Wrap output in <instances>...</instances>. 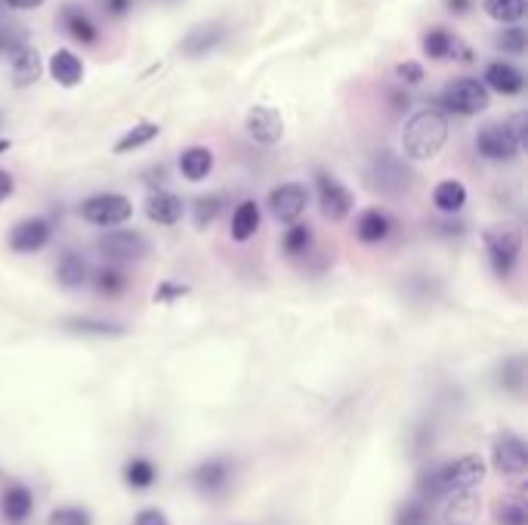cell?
I'll list each match as a JSON object with an SVG mask.
<instances>
[{
	"label": "cell",
	"mask_w": 528,
	"mask_h": 525,
	"mask_svg": "<svg viewBox=\"0 0 528 525\" xmlns=\"http://www.w3.org/2000/svg\"><path fill=\"white\" fill-rule=\"evenodd\" d=\"M485 479V461L479 454H464L451 464H442L436 470H427L417 479V501L430 504L439 498H454V495H470Z\"/></svg>",
	"instance_id": "obj_1"
},
{
	"label": "cell",
	"mask_w": 528,
	"mask_h": 525,
	"mask_svg": "<svg viewBox=\"0 0 528 525\" xmlns=\"http://www.w3.org/2000/svg\"><path fill=\"white\" fill-rule=\"evenodd\" d=\"M448 143V118L436 109L414 112L402 127V152L408 161H430Z\"/></svg>",
	"instance_id": "obj_2"
},
{
	"label": "cell",
	"mask_w": 528,
	"mask_h": 525,
	"mask_svg": "<svg viewBox=\"0 0 528 525\" xmlns=\"http://www.w3.org/2000/svg\"><path fill=\"white\" fill-rule=\"evenodd\" d=\"M482 241H485V254H488V263L495 269V275L510 278L522 254V232L516 226H491L482 235Z\"/></svg>",
	"instance_id": "obj_3"
},
{
	"label": "cell",
	"mask_w": 528,
	"mask_h": 525,
	"mask_svg": "<svg viewBox=\"0 0 528 525\" xmlns=\"http://www.w3.org/2000/svg\"><path fill=\"white\" fill-rule=\"evenodd\" d=\"M488 90L479 78H454L442 87V109L448 115H461V118H470V115H479L488 109Z\"/></svg>",
	"instance_id": "obj_4"
},
{
	"label": "cell",
	"mask_w": 528,
	"mask_h": 525,
	"mask_svg": "<svg viewBox=\"0 0 528 525\" xmlns=\"http://www.w3.org/2000/svg\"><path fill=\"white\" fill-rule=\"evenodd\" d=\"M149 251H152L149 238L133 229H109L99 238V254L109 263H136L149 257Z\"/></svg>",
	"instance_id": "obj_5"
},
{
	"label": "cell",
	"mask_w": 528,
	"mask_h": 525,
	"mask_svg": "<svg viewBox=\"0 0 528 525\" xmlns=\"http://www.w3.org/2000/svg\"><path fill=\"white\" fill-rule=\"evenodd\" d=\"M81 217L93 226L112 229V226H121L133 217V201L118 192H102V195H93L81 204Z\"/></svg>",
	"instance_id": "obj_6"
},
{
	"label": "cell",
	"mask_w": 528,
	"mask_h": 525,
	"mask_svg": "<svg viewBox=\"0 0 528 525\" xmlns=\"http://www.w3.org/2000/svg\"><path fill=\"white\" fill-rule=\"evenodd\" d=\"M315 189H319V207H322L325 220L340 223V220H346L352 214V204H356V198H352V192L337 177L319 170V173H315Z\"/></svg>",
	"instance_id": "obj_7"
},
{
	"label": "cell",
	"mask_w": 528,
	"mask_h": 525,
	"mask_svg": "<svg viewBox=\"0 0 528 525\" xmlns=\"http://www.w3.org/2000/svg\"><path fill=\"white\" fill-rule=\"evenodd\" d=\"M269 204V214L278 220V223H285V226H294L300 223L303 217V210L309 204V189L303 183H281L269 192L266 198Z\"/></svg>",
	"instance_id": "obj_8"
},
{
	"label": "cell",
	"mask_w": 528,
	"mask_h": 525,
	"mask_svg": "<svg viewBox=\"0 0 528 525\" xmlns=\"http://www.w3.org/2000/svg\"><path fill=\"white\" fill-rule=\"evenodd\" d=\"M491 467H495L501 476L516 479L528 470V448L519 436L504 433L495 439V448H491Z\"/></svg>",
	"instance_id": "obj_9"
},
{
	"label": "cell",
	"mask_w": 528,
	"mask_h": 525,
	"mask_svg": "<svg viewBox=\"0 0 528 525\" xmlns=\"http://www.w3.org/2000/svg\"><path fill=\"white\" fill-rule=\"evenodd\" d=\"M244 130H248L251 143L257 146H275L281 136H285V121H281L278 109H272V105H254V109L248 112V118H244Z\"/></svg>",
	"instance_id": "obj_10"
},
{
	"label": "cell",
	"mask_w": 528,
	"mask_h": 525,
	"mask_svg": "<svg viewBox=\"0 0 528 525\" xmlns=\"http://www.w3.org/2000/svg\"><path fill=\"white\" fill-rule=\"evenodd\" d=\"M192 488L198 495H204V498H217V495H223L226 488H229V482H232V464L226 461V458H207V461H201L195 470H192Z\"/></svg>",
	"instance_id": "obj_11"
},
{
	"label": "cell",
	"mask_w": 528,
	"mask_h": 525,
	"mask_svg": "<svg viewBox=\"0 0 528 525\" xmlns=\"http://www.w3.org/2000/svg\"><path fill=\"white\" fill-rule=\"evenodd\" d=\"M371 183L386 195H402L411 183V173L402 164V158H396L390 152H380L371 164Z\"/></svg>",
	"instance_id": "obj_12"
},
{
	"label": "cell",
	"mask_w": 528,
	"mask_h": 525,
	"mask_svg": "<svg viewBox=\"0 0 528 525\" xmlns=\"http://www.w3.org/2000/svg\"><path fill=\"white\" fill-rule=\"evenodd\" d=\"M476 152L488 161H513L519 155V143L507 124H488L476 133Z\"/></svg>",
	"instance_id": "obj_13"
},
{
	"label": "cell",
	"mask_w": 528,
	"mask_h": 525,
	"mask_svg": "<svg viewBox=\"0 0 528 525\" xmlns=\"http://www.w3.org/2000/svg\"><path fill=\"white\" fill-rule=\"evenodd\" d=\"M50 235H53V229H50L47 220L31 217V220H22V223L13 226V232H10V248H13L16 254H38V251H44L47 244H50Z\"/></svg>",
	"instance_id": "obj_14"
},
{
	"label": "cell",
	"mask_w": 528,
	"mask_h": 525,
	"mask_svg": "<svg viewBox=\"0 0 528 525\" xmlns=\"http://www.w3.org/2000/svg\"><path fill=\"white\" fill-rule=\"evenodd\" d=\"M41 72H44L41 53L34 50L31 44H25L22 50H16V53L10 56V78H13V87L25 90V87H31V84H38Z\"/></svg>",
	"instance_id": "obj_15"
},
{
	"label": "cell",
	"mask_w": 528,
	"mask_h": 525,
	"mask_svg": "<svg viewBox=\"0 0 528 525\" xmlns=\"http://www.w3.org/2000/svg\"><path fill=\"white\" fill-rule=\"evenodd\" d=\"M485 90H495L501 96H519L522 87H525V78L516 65L510 62H488L485 68Z\"/></svg>",
	"instance_id": "obj_16"
},
{
	"label": "cell",
	"mask_w": 528,
	"mask_h": 525,
	"mask_svg": "<svg viewBox=\"0 0 528 525\" xmlns=\"http://www.w3.org/2000/svg\"><path fill=\"white\" fill-rule=\"evenodd\" d=\"M220 41H226V25L223 22H204V25H198L186 34L180 50L195 59V56H204L214 47H220Z\"/></svg>",
	"instance_id": "obj_17"
},
{
	"label": "cell",
	"mask_w": 528,
	"mask_h": 525,
	"mask_svg": "<svg viewBox=\"0 0 528 525\" xmlns=\"http://www.w3.org/2000/svg\"><path fill=\"white\" fill-rule=\"evenodd\" d=\"M146 217L158 226H176L183 220V198L164 189L152 192L146 198Z\"/></svg>",
	"instance_id": "obj_18"
},
{
	"label": "cell",
	"mask_w": 528,
	"mask_h": 525,
	"mask_svg": "<svg viewBox=\"0 0 528 525\" xmlns=\"http://www.w3.org/2000/svg\"><path fill=\"white\" fill-rule=\"evenodd\" d=\"M393 229H396V220L380 207H368L356 223V235L362 244H383L393 235Z\"/></svg>",
	"instance_id": "obj_19"
},
{
	"label": "cell",
	"mask_w": 528,
	"mask_h": 525,
	"mask_svg": "<svg viewBox=\"0 0 528 525\" xmlns=\"http://www.w3.org/2000/svg\"><path fill=\"white\" fill-rule=\"evenodd\" d=\"M34 510V495L31 488L22 485V482H13L4 488V498H0V513H4V519L10 525H22Z\"/></svg>",
	"instance_id": "obj_20"
},
{
	"label": "cell",
	"mask_w": 528,
	"mask_h": 525,
	"mask_svg": "<svg viewBox=\"0 0 528 525\" xmlns=\"http://www.w3.org/2000/svg\"><path fill=\"white\" fill-rule=\"evenodd\" d=\"M59 22H62V28H65L68 34H72V41H78V44H84V47H93V44L99 41L96 25L90 22V16H87L84 7H78V4L62 7Z\"/></svg>",
	"instance_id": "obj_21"
},
{
	"label": "cell",
	"mask_w": 528,
	"mask_h": 525,
	"mask_svg": "<svg viewBox=\"0 0 528 525\" xmlns=\"http://www.w3.org/2000/svg\"><path fill=\"white\" fill-rule=\"evenodd\" d=\"M50 78L59 87H78L84 81V62L72 50H56L50 56Z\"/></svg>",
	"instance_id": "obj_22"
},
{
	"label": "cell",
	"mask_w": 528,
	"mask_h": 525,
	"mask_svg": "<svg viewBox=\"0 0 528 525\" xmlns=\"http://www.w3.org/2000/svg\"><path fill=\"white\" fill-rule=\"evenodd\" d=\"M56 282L68 291H75V288H84L90 282V266L81 254L75 251H68L59 263H56Z\"/></svg>",
	"instance_id": "obj_23"
},
{
	"label": "cell",
	"mask_w": 528,
	"mask_h": 525,
	"mask_svg": "<svg viewBox=\"0 0 528 525\" xmlns=\"http://www.w3.org/2000/svg\"><path fill=\"white\" fill-rule=\"evenodd\" d=\"M424 53L430 59H451V56H461V59H470L467 50H461V41L454 38L451 31L445 28H430L424 34Z\"/></svg>",
	"instance_id": "obj_24"
},
{
	"label": "cell",
	"mask_w": 528,
	"mask_h": 525,
	"mask_svg": "<svg viewBox=\"0 0 528 525\" xmlns=\"http://www.w3.org/2000/svg\"><path fill=\"white\" fill-rule=\"evenodd\" d=\"M210 170H214V152L204 149V146H192L180 155V173L192 183H201L210 177Z\"/></svg>",
	"instance_id": "obj_25"
},
{
	"label": "cell",
	"mask_w": 528,
	"mask_h": 525,
	"mask_svg": "<svg viewBox=\"0 0 528 525\" xmlns=\"http://www.w3.org/2000/svg\"><path fill=\"white\" fill-rule=\"evenodd\" d=\"M257 229H260V207H257V201H241L235 207L232 226H229L232 238L235 241H248V238L257 235Z\"/></svg>",
	"instance_id": "obj_26"
},
{
	"label": "cell",
	"mask_w": 528,
	"mask_h": 525,
	"mask_svg": "<svg viewBox=\"0 0 528 525\" xmlns=\"http://www.w3.org/2000/svg\"><path fill=\"white\" fill-rule=\"evenodd\" d=\"M433 204H436V210H442V214H457V210H464V204H467V186L457 180H442L433 189Z\"/></svg>",
	"instance_id": "obj_27"
},
{
	"label": "cell",
	"mask_w": 528,
	"mask_h": 525,
	"mask_svg": "<svg viewBox=\"0 0 528 525\" xmlns=\"http://www.w3.org/2000/svg\"><path fill=\"white\" fill-rule=\"evenodd\" d=\"M62 328L72 334H81V337H124L127 334L124 325L105 322V319H65Z\"/></svg>",
	"instance_id": "obj_28"
},
{
	"label": "cell",
	"mask_w": 528,
	"mask_h": 525,
	"mask_svg": "<svg viewBox=\"0 0 528 525\" xmlns=\"http://www.w3.org/2000/svg\"><path fill=\"white\" fill-rule=\"evenodd\" d=\"M124 482L136 488V492H143V488H152L158 482V467L149 458H143V454H136V458L124 464Z\"/></svg>",
	"instance_id": "obj_29"
},
{
	"label": "cell",
	"mask_w": 528,
	"mask_h": 525,
	"mask_svg": "<svg viewBox=\"0 0 528 525\" xmlns=\"http://www.w3.org/2000/svg\"><path fill=\"white\" fill-rule=\"evenodd\" d=\"M158 133H161L158 124H152V121H139L136 127H130V130L118 139V143H115V155H127V152H133V149L149 146Z\"/></svg>",
	"instance_id": "obj_30"
},
{
	"label": "cell",
	"mask_w": 528,
	"mask_h": 525,
	"mask_svg": "<svg viewBox=\"0 0 528 525\" xmlns=\"http://www.w3.org/2000/svg\"><path fill=\"white\" fill-rule=\"evenodd\" d=\"M93 288H96V294H102V297H118V294H124V288H127V275L118 269V266H102V269H96L93 275Z\"/></svg>",
	"instance_id": "obj_31"
},
{
	"label": "cell",
	"mask_w": 528,
	"mask_h": 525,
	"mask_svg": "<svg viewBox=\"0 0 528 525\" xmlns=\"http://www.w3.org/2000/svg\"><path fill=\"white\" fill-rule=\"evenodd\" d=\"M482 10L504 25H516L525 16V0H482Z\"/></svg>",
	"instance_id": "obj_32"
},
{
	"label": "cell",
	"mask_w": 528,
	"mask_h": 525,
	"mask_svg": "<svg viewBox=\"0 0 528 525\" xmlns=\"http://www.w3.org/2000/svg\"><path fill=\"white\" fill-rule=\"evenodd\" d=\"M220 214H223V198L220 195H198L195 204H192V220H195L198 229L214 226Z\"/></svg>",
	"instance_id": "obj_33"
},
{
	"label": "cell",
	"mask_w": 528,
	"mask_h": 525,
	"mask_svg": "<svg viewBox=\"0 0 528 525\" xmlns=\"http://www.w3.org/2000/svg\"><path fill=\"white\" fill-rule=\"evenodd\" d=\"M281 248H285L288 257H303V254H309V248H312V229H309L306 223L288 226L285 238H281Z\"/></svg>",
	"instance_id": "obj_34"
},
{
	"label": "cell",
	"mask_w": 528,
	"mask_h": 525,
	"mask_svg": "<svg viewBox=\"0 0 528 525\" xmlns=\"http://www.w3.org/2000/svg\"><path fill=\"white\" fill-rule=\"evenodd\" d=\"M522 383H525V359L513 356L501 365V387L513 396H522Z\"/></svg>",
	"instance_id": "obj_35"
},
{
	"label": "cell",
	"mask_w": 528,
	"mask_h": 525,
	"mask_svg": "<svg viewBox=\"0 0 528 525\" xmlns=\"http://www.w3.org/2000/svg\"><path fill=\"white\" fill-rule=\"evenodd\" d=\"M451 504H448V522H454V525H467V522H473V516H476V498H473V492L470 495H454V498H448Z\"/></svg>",
	"instance_id": "obj_36"
},
{
	"label": "cell",
	"mask_w": 528,
	"mask_h": 525,
	"mask_svg": "<svg viewBox=\"0 0 528 525\" xmlns=\"http://www.w3.org/2000/svg\"><path fill=\"white\" fill-rule=\"evenodd\" d=\"M47 525H93V516L78 504H68V507H56L47 516Z\"/></svg>",
	"instance_id": "obj_37"
},
{
	"label": "cell",
	"mask_w": 528,
	"mask_h": 525,
	"mask_svg": "<svg viewBox=\"0 0 528 525\" xmlns=\"http://www.w3.org/2000/svg\"><path fill=\"white\" fill-rule=\"evenodd\" d=\"M396 525H430V510L427 504H420L417 498L405 501L396 513Z\"/></svg>",
	"instance_id": "obj_38"
},
{
	"label": "cell",
	"mask_w": 528,
	"mask_h": 525,
	"mask_svg": "<svg viewBox=\"0 0 528 525\" xmlns=\"http://www.w3.org/2000/svg\"><path fill=\"white\" fill-rule=\"evenodd\" d=\"M498 525H528V510L519 498H510L498 507Z\"/></svg>",
	"instance_id": "obj_39"
},
{
	"label": "cell",
	"mask_w": 528,
	"mask_h": 525,
	"mask_svg": "<svg viewBox=\"0 0 528 525\" xmlns=\"http://www.w3.org/2000/svg\"><path fill=\"white\" fill-rule=\"evenodd\" d=\"M525 41H528V34H525L519 25L504 28V31L498 34V47L507 50V53H525Z\"/></svg>",
	"instance_id": "obj_40"
},
{
	"label": "cell",
	"mask_w": 528,
	"mask_h": 525,
	"mask_svg": "<svg viewBox=\"0 0 528 525\" xmlns=\"http://www.w3.org/2000/svg\"><path fill=\"white\" fill-rule=\"evenodd\" d=\"M25 44H28V38H25L22 28H4V31H0V53H10L13 56Z\"/></svg>",
	"instance_id": "obj_41"
},
{
	"label": "cell",
	"mask_w": 528,
	"mask_h": 525,
	"mask_svg": "<svg viewBox=\"0 0 528 525\" xmlns=\"http://www.w3.org/2000/svg\"><path fill=\"white\" fill-rule=\"evenodd\" d=\"M189 294L186 285H173V282H161L155 288V303H173V300H183Z\"/></svg>",
	"instance_id": "obj_42"
},
{
	"label": "cell",
	"mask_w": 528,
	"mask_h": 525,
	"mask_svg": "<svg viewBox=\"0 0 528 525\" xmlns=\"http://www.w3.org/2000/svg\"><path fill=\"white\" fill-rule=\"evenodd\" d=\"M396 75H399V81H405V84H420V81H424V65L414 62V59L399 62Z\"/></svg>",
	"instance_id": "obj_43"
},
{
	"label": "cell",
	"mask_w": 528,
	"mask_h": 525,
	"mask_svg": "<svg viewBox=\"0 0 528 525\" xmlns=\"http://www.w3.org/2000/svg\"><path fill=\"white\" fill-rule=\"evenodd\" d=\"M525 124H528V115H525V112H516V115L507 121V130L513 133V139L519 143V149L528 143V127H525Z\"/></svg>",
	"instance_id": "obj_44"
},
{
	"label": "cell",
	"mask_w": 528,
	"mask_h": 525,
	"mask_svg": "<svg viewBox=\"0 0 528 525\" xmlns=\"http://www.w3.org/2000/svg\"><path fill=\"white\" fill-rule=\"evenodd\" d=\"M102 10L109 19H124L133 10V0H102Z\"/></svg>",
	"instance_id": "obj_45"
},
{
	"label": "cell",
	"mask_w": 528,
	"mask_h": 525,
	"mask_svg": "<svg viewBox=\"0 0 528 525\" xmlns=\"http://www.w3.org/2000/svg\"><path fill=\"white\" fill-rule=\"evenodd\" d=\"M133 525H170V522H167V516H164L161 510L146 507V510H139V513L133 516Z\"/></svg>",
	"instance_id": "obj_46"
},
{
	"label": "cell",
	"mask_w": 528,
	"mask_h": 525,
	"mask_svg": "<svg viewBox=\"0 0 528 525\" xmlns=\"http://www.w3.org/2000/svg\"><path fill=\"white\" fill-rule=\"evenodd\" d=\"M445 7H448V13H454V16H467L470 7H473V0H445Z\"/></svg>",
	"instance_id": "obj_47"
},
{
	"label": "cell",
	"mask_w": 528,
	"mask_h": 525,
	"mask_svg": "<svg viewBox=\"0 0 528 525\" xmlns=\"http://www.w3.org/2000/svg\"><path fill=\"white\" fill-rule=\"evenodd\" d=\"M13 189H16L13 177H10L7 170H0V201H4V198H10V195H13Z\"/></svg>",
	"instance_id": "obj_48"
},
{
	"label": "cell",
	"mask_w": 528,
	"mask_h": 525,
	"mask_svg": "<svg viewBox=\"0 0 528 525\" xmlns=\"http://www.w3.org/2000/svg\"><path fill=\"white\" fill-rule=\"evenodd\" d=\"M7 4H10L13 10H38V7L47 4V0H7Z\"/></svg>",
	"instance_id": "obj_49"
},
{
	"label": "cell",
	"mask_w": 528,
	"mask_h": 525,
	"mask_svg": "<svg viewBox=\"0 0 528 525\" xmlns=\"http://www.w3.org/2000/svg\"><path fill=\"white\" fill-rule=\"evenodd\" d=\"M10 152V139H0V155Z\"/></svg>",
	"instance_id": "obj_50"
}]
</instances>
